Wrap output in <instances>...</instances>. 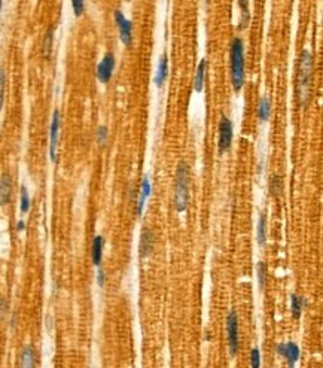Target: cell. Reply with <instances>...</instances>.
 <instances>
[{"instance_id": "cell-16", "label": "cell", "mask_w": 323, "mask_h": 368, "mask_svg": "<svg viewBox=\"0 0 323 368\" xmlns=\"http://www.w3.org/2000/svg\"><path fill=\"white\" fill-rule=\"evenodd\" d=\"M20 365L23 368H32L36 365V355H35V349L32 346H26L21 352V362Z\"/></svg>"}, {"instance_id": "cell-17", "label": "cell", "mask_w": 323, "mask_h": 368, "mask_svg": "<svg viewBox=\"0 0 323 368\" xmlns=\"http://www.w3.org/2000/svg\"><path fill=\"white\" fill-rule=\"evenodd\" d=\"M270 114H271V103H270V99L268 97H262L261 102H259V109H258V117L259 120L264 123L270 118Z\"/></svg>"}, {"instance_id": "cell-33", "label": "cell", "mask_w": 323, "mask_h": 368, "mask_svg": "<svg viewBox=\"0 0 323 368\" xmlns=\"http://www.w3.org/2000/svg\"><path fill=\"white\" fill-rule=\"evenodd\" d=\"M206 2H210V0H206Z\"/></svg>"}, {"instance_id": "cell-20", "label": "cell", "mask_w": 323, "mask_h": 368, "mask_svg": "<svg viewBox=\"0 0 323 368\" xmlns=\"http://www.w3.org/2000/svg\"><path fill=\"white\" fill-rule=\"evenodd\" d=\"M30 210V197L27 188L23 185L21 187V213H27Z\"/></svg>"}, {"instance_id": "cell-15", "label": "cell", "mask_w": 323, "mask_h": 368, "mask_svg": "<svg viewBox=\"0 0 323 368\" xmlns=\"http://www.w3.org/2000/svg\"><path fill=\"white\" fill-rule=\"evenodd\" d=\"M103 246H105V239L102 236H96L93 240V250H91V258H93L94 265H100V262H102Z\"/></svg>"}, {"instance_id": "cell-22", "label": "cell", "mask_w": 323, "mask_h": 368, "mask_svg": "<svg viewBox=\"0 0 323 368\" xmlns=\"http://www.w3.org/2000/svg\"><path fill=\"white\" fill-rule=\"evenodd\" d=\"M52 39H54V29H49L48 33H46V38L43 41V52L46 57H49L51 54V49H52Z\"/></svg>"}, {"instance_id": "cell-26", "label": "cell", "mask_w": 323, "mask_h": 368, "mask_svg": "<svg viewBox=\"0 0 323 368\" xmlns=\"http://www.w3.org/2000/svg\"><path fill=\"white\" fill-rule=\"evenodd\" d=\"M256 274H258V281H259V288L262 289L264 285H265V264L264 262H258Z\"/></svg>"}, {"instance_id": "cell-29", "label": "cell", "mask_w": 323, "mask_h": 368, "mask_svg": "<svg viewBox=\"0 0 323 368\" xmlns=\"http://www.w3.org/2000/svg\"><path fill=\"white\" fill-rule=\"evenodd\" d=\"M105 281H106V278H105V271L103 270H99V273H97V285L102 288V286H105Z\"/></svg>"}, {"instance_id": "cell-14", "label": "cell", "mask_w": 323, "mask_h": 368, "mask_svg": "<svg viewBox=\"0 0 323 368\" xmlns=\"http://www.w3.org/2000/svg\"><path fill=\"white\" fill-rule=\"evenodd\" d=\"M206 70H207V60L201 58L197 72H195V81H194V89L197 93H201L204 88V78H206Z\"/></svg>"}, {"instance_id": "cell-27", "label": "cell", "mask_w": 323, "mask_h": 368, "mask_svg": "<svg viewBox=\"0 0 323 368\" xmlns=\"http://www.w3.org/2000/svg\"><path fill=\"white\" fill-rule=\"evenodd\" d=\"M270 190H271V194H273V196H277V194L282 191V180H280L279 176H274V177L271 179Z\"/></svg>"}, {"instance_id": "cell-2", "label": "cell", "mask_w": 323, "mask_h": 368, "mask_svg": "<svg viewBox=\"0 0 323 368\" xmlns=\"http://www.w3.org/2000/svg\"><path fill=\"white\" fill-rule=\"evenodd\" d=\"M231 81L234 89L238 91L245 85V43L240 38H234L231 42Z\"/></svg>"}, {"instance_id": "cell-8", "label": "cell", "mask_w": 323, "mask_h": 368, "mask_svg": "<svg viewBox=\"0 0 323 368\" xmlns=\"http://www.w3.org/2000/svg\"><path fill=\"white\" fill-rule=\"evenodd\" d=\"M115 69V55L112 52H106L103 60L97 66V79L102 83H108L112 78Z\"/></svg>"}, {"instance_id": "cell-18", "label": "cell", "mask_w": 323, "mask_h": 368, "mask_svg": "<svg viewBox=\"0 0 323 368\" xmlns=\"http://www.w3.org/2000/svg\"><path fill=\"white\" fill-rule=\"evenodd\" d=\"M267 219H265V215L262 213L259 216V221H258V228H256V239H258V243L262 246L265 245V239H267Z\"/></svg>"}, {"instance_id": "cell-30", "label": "cell", "mask_w": 323, "mask_h": 368, "mask_svg": "<svg viewBox=\"0 0 323 368\" xmlns=\"http://www.w3.org/2000/svg\"><path fill=\"white\" fill-rule=\"evenodd\" d=\"M5 312H6V303H5V300L2 297H0V321L3 319Z\"/></svg>"}, {"instance_id": "cell-3", "label": "cell", "mask_w": 323, "mask_h": 368, "mask_svg": "<svg viewBox=\"0 0 323 368\" xmlns=\"http://www.w3.org/2000/svg\"><path fill=\"white\" fill-rule=\"evenodd\" d=\"M189 167L186 163L180 161L176 170V183H175V206L178 212H185L189 203Z\"/></svg>"}, {"instance_id": "cell-21", "label": "cell", "mask_w": 323, "mask_h": 368, "mask_svg": "<svg viewBox=\"0 0 323 368\" xmlns=\"http://www.w3.org/2000/svg\"><path fill=\"white\" fill-rule=\"evenodd\" d=\"M241 11H243V20H241V29L248 27L249 24V5H248V0H238Z\"/></svg>"}, {"instance_id": "cell-12", "label": "cell", "mask_w": 323, "mask_h": 368, "mask_svg": "<svg viewBox=\"0 0 323 368\" xmlns=\"http://www.w3.org/2000/svg\"><path fill=\"white\" fill-rule=\"evenodd\" d=\"M167 75H169V60H167V55L164 54L163 57L159 58L158 70H156V75H155V83H156L158 88H161L164 85V82L167 79Z\"/></svg>"}, {"instance_id": "cell-11", "label": "cell", "mask_w": 323, "mask_h": 368, "mask_svg": "<svg viewBox=\"0 0 323 368\" xmlns=\"http://www.w3.org/2000/svg\"><path fill=\"white\" fill-rule=\"evenodd\" d=\"M153 246H155V239H153V233L150 230H143L142 236H140V245H139V249H140V256L142 258H146L152 253L153 250Z\"/></svg>"}, {"instance_id": "cell-9", "label": "cell", "mask_w": 323, "mask_h": 368, "mask_svg": "<svg viewBox=\"0 0 323 368\" xmlns=\"http://www.w3.org/2000/svg\"><path fill=\"white\" fill-rule=\"evenodd\" d=\"M276 350H277L279 355H282L287 361V364L290 367H293L295 362L299 358V347L295 343H292V341H289V343H279L276 346Z\"/></svg>"}, {"instance_id": "cell-5", "label": "cell", "mask_w": 323, "mask_h": 368, "mask_svg": "<svg viewBox=\"0 0 323 368\" xmlns=\"http://www.w3.org/2000/svg\"><path fill=\"white\" fill-rule=\"evenodd\" d=\"M60 124H61V115H60V111L55 109L54 114H52V121H51V127H49V158H51L52 163H57Z\"/></svg>"}, {"instance_id": "cell-4", "label": "cell", "mask_w": 323, "mask_h": 368, "mask_svg": "<svg viewBox=\"0 0 323 368\" xmlns=\"http://www.w3.org/2000/svg\"><path fill=\"white\" fill-rule=\"evenodd\" d=\"M226 332H228L229 353L235 356L238 352V318L234 310H231L226 316Z\"/></svg>"}, {"instance_id": "cell-1", "label": "cell", "mask_w": 323, "mask_h": 368, "mask_svg": "<svg viewBox=\"0 0 323 368\" xmlns=\"http://www.w3.org/2000/svg\"><path fill=\"white\" fill-rule=\"evenodd\" d=\"M313 72H314V61L313 55L308 51H302L298 64V78H296V97L299 106L307 109L311 100V88H313Z\"/></svg>"}, {"instance_id": "cell-31", "label": "cell", "mask_w": 323, "mask_h": 368, "mask_svg": "<svg viewBox=\"0 0 323 368\" xmlns=\"http://www.w3.org/2000/svg\"><path fill=\"white\" fill-rule=\"evenodd\" d=\"M17 230H18V231H23V230H24V221H20V222L17 224Z\"/></svg>"}, {"instance_id": "cell-13", "label": "cell", "mask_w": 323, "mask_h": 368, "mask_svg": "<svg viewBox=\"0 0 323 368\" xmlns=\"http://www.w3.org/2000/svg\"><path fill=\"white\" fill-rule=\"evenodd\" d=\"M150 180H149V176H144L143 180H142V193H140V199H139V203H137V207H136V215L137 216H142L143 213V207H144V202L146 199L150 196Z\"/></svg>"}, {"instance_id": "cell-6", "label": "cell", "mask_w": 323, "mask_h": 368, "mask_svg": "<svg viewBox=\"0 0 323 368\" xmlns=\"http://www.w3.org/2000/svg\"><path fill=\"white\" fill-rule=\"evenodd\" d=\"M232 136H234V125L232 123L222 115L220 124H219V151L226 152L232 143Z\"/></svg>"}, {"instance_id": "cell-25", "label": "cell", "mask_w": 323, "mask_h": 368, "mask_svg": "<svg viewBox=\"0 0 323 368\" xmlns=\"http://www.w3.org/2000/svg\"><path fill=\"white\" fill-rule=\"evenodd\" d=\"M108 136H109L108 127H105V125L99 127V130H97V143H99L100 146L106 145V142H108Z\"/></svg>"}, {"instance_id": "cell-7", "label": "cell", "mask_w": 323, "mask_h": 368, "mask_svg": "<svg viewBox=\"0 0 323 368\" xmlns=\"http://www.w3.org/2000/svg\"><path fill=\"white\" fill-rule=\"evenodd\" d=\"M115 21H116V26H118L121 42L125 46H130L131 42H133V26H131L130 20H127L121 11H116L115 12Z\"/></svg>"}, {"instance_id": "cell-32", "label": "cell", "mask_w": 323, "mask_h": 368, "mask_svg": "<svg viewBox=\"0 0 323 368\" xmlns=\"http://www.w3.org/2000/svg\"><path fill=\"white\" fill-rule=\"evenodd\" d=\"M0 9H2V0H0Z\"/></svg>"}, {"instance_id": "cell-19", "label": "cell", "mask_w": 323, "mask_h": 368, "mask_svg": "<svg viewBox=\"0 0 323 368\" xmlns=\"http://www.w3.org/2000/svg\"><path fill=\"white\" fill-rule=\"evenodd\" d=\"M290 304H292V316L295 319H299L301 318L302 307H304V300L299 298L296 294H292L290 295Z\"/></svg>"}, {"instance_id": "cell-24", "label": "cell", "mask_w": 323, "mask_h": 368, "mask_svg": "<svg viewBox=\"0 0 323 368\" xmlns=\"http://www.w3.org/2000/svg\"><path fill=\"white\" fill-rule=\"evenodd\" d=\"M5 81H6V76H5V70H3V67H2V66H0V111H2V108H3Z\"/></svg>"}, {"instance_id": "cell-10", "label": "cell", "mask_w": 323, "mask_h": 368, "mask_svg": "<svg viewBox=\"0 0 323 368\" xmlns=\"http://www.w3.org/2000/svg\"><path fill=\"white\" fill-rule=\"evenodd\" d=\"M12 196V179L9 173L0 176V206H6Z\"/></svg>"}, {"instance_id": "cell-28", "label": "cell", "mask_w": 323, "mask_h": 368, "mask_svg": "<svg viewBox=\"0 0 323 368\" xmlns=\"http://www.w3.org/2000/svg\"><path fill=\"white\" fill-rule=\"evenodd\" d=\"M259 349H252V353H251V364L253 368H258L261 365V359H259Z\"/></svg>"}, {"instance_id": "cell-23", "label": "cell", "mask_w": 323, "mask_h": 368, "mask_svg": "<svg viewBox=\"0 0 323 368\" xmlns=\"http://www.w3.org/2000/svg\"><path fill=\"white\" fill-rule=\"evenodd\" d=\"M72 8L76 17H80L85 11V2L84 0H72Z\"/></svg>"}]
</instances>
